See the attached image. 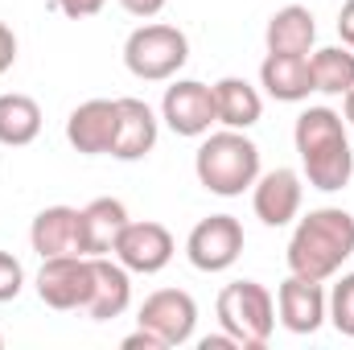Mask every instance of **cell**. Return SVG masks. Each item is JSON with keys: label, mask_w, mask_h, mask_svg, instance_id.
<instances>
[{"label": "cell", "mask_w": 354, "mask_h": 350, "mask_svg": "<svg viewBox=\"0 0 354 350\" xmlns=\"http://www.w3.org/2000/svg\"><path fill=\"white\" fill-rule=\"evenodd\" d=\"M292 145L301 157L305 181L322 194L346 190L354 177V153L346 136V120L334 107H305L292 124Z\"/></svg>", "instance_id": "obj_1"}, {"label": "cell", "mask_w": 354, "mask_h": 350, "mask_svg": "<svg viewBox=\"0 0 354 350\" xmlns=\"http://www.w3.org/2000/svg\"><path fill=\"white\" fill-rule=\"evenodd\" d=\"M354 256V214L342 206H322L309 210L288 239V272L305 276V280H330L342 272V264Z\"/></svg>", "instance_id": "obj_2"}, {"label": "cell", "mask_w": 354, "mask_h": 350, "mask_svg": "<svg viewBox=\"0 0 354 350\" xmlns=\"http://www.w3.org/2000/svg\"><path fill=\"white\" fill-rule=\"evenodd\" d=\"M194 174L202 181V190L218 198H239L260 177V145L239 128L206 132L194 153Z\"/></svg>", "instance_id": "obj_3"}, {"label": "cell", "mask_w": 354, "mask_h": 350, "mask_svg": "<svg viewBox=\"0 0 354 350\" xmlns=\"http://www.w3.org/2000/svg\"><path fill=\"white\" fill-rule=\"evenodd\" d=\"M218 326L239 342V350L268 347L276 330V297L260 280H235L218 293Z\"/></svg>", "instance_id": "obj_4"}, {"label": "cell", "mask_w": 354, "mask_h": 350, "mask_svg": "<svg viewBox=\"0 0 354 350\" xmlns=\"http://www.w3.org/2000/svg\"><path fill=\"white\" fill-rule=\"evenodd\" d=\"M185 62H189V37L165 21H149L132 29L124 42V66L140 83H169Z\"/></svg>", "instance_id": "obj_5"}, {"label": "cell", "mask_w": 354, "mask_h": 350, "mask_svg": "<svg viewBox=\"0 0 354 350\" xmlns=\"http://www.w3.org/2000/svg\"><path fill=\"white\" fill-rule=\"evenodd\" d=\"M91 288H95L91 256H50L37 268V297H41V305H50L58 313L87 309Z\"/></svg>", "instance_id": "obj_6"}, {"label": "cell", "mask_w": 354, "mask_h": 350, "mask_svg": "<svg viewBox=\"0 0 354 350\" xmlns=\"http://www.w3.org/2000/svg\"><path fill=\"white\" fill-rule=\"evenodd\" d=\"M243 227L235 214H210L202 219L189 239H185V256L198 272H227L231 264L243 256Z\"/></svg>", "instance_id": "obj_7"}, {"label": "cell", "mask_w": 354, "mask_h": 350, "mask_svg": "<svg viewBox=\"0 0 354 350\" xmlns=\"http://www.w3.org/2000/svg\"><path fill=\"white\" fill-rule=\"evenodd\" d=\"M161 120L169 124V132H177V136L202 140L218 124L214 87H206L198 79H174V87H165V99H161Z\"/></svg>", "instance_id": "obj_8"}, {"label": "cell", "mask_w": 354, "mask_h": 350, "mask_svg": "<svg viewBox=\"0 0 354 350\" xmlns=\"http://www.w3.org/2000/svg\"><path fill=\"white\" fill-rule=\"evenodd\" d=\"M136 322L161 338V347H185L194 338V326H198V305L185 288H157L145 297Z\"/></svg>", "instance_id": "obj_9"}, {"label": "cell", "mask_w": 354, "mask_h": 350, "mask_svg": "<svg viewBox=\"0 0 354 350\" xmlns=\"http://www.w3.org/2000/svg\"><path fill=\"white\" fill-rule=\"evenodd\" d=\"M174 252H177V243H174V235H169V227H161V223H153V219H145V223H132V219H128V227L120 231L111 256L124 264L128 272L157 276V272L169 268Z\"/></svg>", "instance_id": "obj_10"}, {"label": "cell", "mask_w": 354, "mask_h": 350, "mask_svg": "<svg viewBox=\"0 0 354 350\" xmlns=\"http://www.w3.org/2000/svg\"><path fill=\"white\" fill-rule=\"evenodd\" d=\"M276 313L288 334H317L322 322L330 317V297H326L322 280H305L292 272L276 288Z\"/></svg>", "instance_id": "obj_11"}, {"label": "cell", "mask_w": 354, "mask_h": 350, "mask_svg": "<svg viewBox=\"0 0 354 350\" xmlns=\"http://www.w3.org/2000/svg\"><path fill=\"white\" fill-rule=\"evenodd\" d=\"M115 128H120V107L115 99H87L66 116V140L75 153L83 157H111L115 145Z\"/></svg>", "instance_id": "obj_12"}, {"label": "cell", "mask_w": 354, "mask_h": 350, "mask_svg": "<svg viewBox=\"0 0 354 350\" xmlns=\"http://www.w3.org/2000/svg\"><path fill=\"white\" fill-rule=\"evenodd\" d=\"M301 198H305L301 174L297 169H284V165L260 174L256 185H252V206H256V219L264 227H288L301 214Z\"/></svg>", "instance_id": "obj_13"}, {"label": "cell", "mask_w": 354, "mask_h": 350, "mask_svg": "<svg viewBox=\"0 0 354 350\" xmlns=\"http://www.w3.org/2000/svg\"><path fill=\"white\" fill-rule=\"evenodd\" d=\"M115 107H120V128H115L111 157H115V161H145V157L157 149V132H161L157 111H153L145 99H136V95L115 99Z\"/></svg>", "instance_id": "obj_14"}, {"label": "cell", "mask_w": 354, "mask_h": 350, "mask_svg": "<svg viewBox=\"0 0 354 350\" xmlns=\"http://www.w3.org/2000/svg\"><path fill=\"white\" fill-rule=\"evenodd\" d=\"M79 206H46L37 210L33 227H29V248L50 260V256H83L79 248Z\"/></svg>", "instance_id": "obj_15"}, {"label": "cell", "mask_w": 354, "mask_h": 350, "mask_svg": "<svg viewBox=\"0 0 354 350\" xmlns=\"http://www.w3.org/2000/svg\"><path fill=\"white\" fill-rule=\"evenodd\" d=\"M128 227V206L120 198H95L79 214V248L83 256H111L120 231Z\"/></svg>", "instance_id": "obj_16"}, {"label": "cell", "mask_w": 354, "mask_h": 350, "mask_svg": "<svg viewBox=\"0 0 354 350\" xmlns=\"http://www.w3.org/2000/svg\"><path fill=\"white\" fill-rule=\"evenodd\" d=\"M95 260V288H91L87 313L95 322H115L132 305V272L115 256H91Z\"/></svg>", "instance_id": "obj_17"}, {"label": "cell", "mask_w": 354, "mask_h": 350, "mask_svg": "<svg viewBox=\"0 0 354 350\" xmlns=\"http://www.w3.org/2000/svg\"><path fill=\"white\" fill-rule=\"evenodd\" d=\"M260 87L276 103H305L313 95L309 54H268L260 62Z\"/></svg>", "instance_id": "obj_18"}, {"label": "cell", "mask_w": 354, "mask_h": 350, "mask_svg": "<svg viewBox=\"0 0 354 350\" xmlns=\"http://www.w3.org/2000/svg\"><path fill=\"white\" fill-rule=\"evenodd\" d=\"M268 54H313L317 42V21L305 4H284L268 17L264 29Z\"/></svg>", "instance_id": "obj_19"}, {"label": "cell", "mask_w": 354, "mask_h": 350, "mask_svg": "<svg viewBox=\"0 0 354 350\" xmlns=\"http://www.w3.org/2000/svg\"><path fill=\"white\" fill-rule=\"evenodd\" d=\"M214 111H218V124H223V128L248 132V128H256L260 116H264V95H260V87H252L248 79L227 75V79L214 83Z\"/></svg>", "instance_id": "obj_20"}, {"label": "cell", "mask_w": 354, "mask_h": 350, "mask_svg": "<svg viewBox=\"0 0 354 350\" xmlns=\"http://www.w3.org/2000/svg\"><path fill=\"white\" fill-rule=\"evenodd\" d=\"M41 136V107L33 95L8 91L0 95V145L8 149H25Z\"/></svg>", "instance_id": "obj_21"}, {"label": "cell", "mask_w": 354, "mask_h": 350, "mask_svg": "<svg viewBox=\"0 0 354 350\" xmlns=\"http://www.w3.org/2000/svg\"><path fill=\"white\" fill-rule=\"evenodd\" d=\"M313 71V91L322 95H346L354 87V50L351 46H326L309 54Z\"/></svg>", "instance_id": "obj_22"}, {"label": "cell", "mask_w": 354, "mask_h": 350, "mask_svg": "<svg viewBox=\"0 0 354 350\" xmlns=\"http://www.w3.org/2000/svg\"><path fill=\"white\" fill-rule=\"evenodd\" d=\"M342 338H354V272H342V280L330 288V317Z\"/></svg>", "instance_id": "obj_23"}, {"label": "cell", "mask_w": 354, "mask_h": 350, "mask_svg": "<svg viewBox=\"0 0 354 350\" xmlns=\"http://www.w3.org/2000/svg\"><path fill=\"white\" fill-rule=\"evenodd\" d=\"M25 288V268L12 252H0V305L4 301H17Z\"/></svg>", "instance_id": "obj_24"}, {"label": "cell", "mask_w": 354, "mask_h": 350, "mask_svg": "<svg viewBox=\"0 0 354 350\" xmlns=\"http://www.w3.org/2000/svg\"><path fill=\"white\" fill-rule=\"evenodd\" d=\"M58 12H66V17H75V21H83V17H95L107 0H50Z\"/></svg>", "instance_id": "obj_25"}, {"label": "cell", "mask_w": 354, "mask_h": 350, "mask_svg": "<svg viewBox=\"0 0 354 350\" xmlns=\"http://www.w3.org/2000/svg\"><path fill=\"white\" fill-rule=\"evenodd\" d=\"M12 62H17V33L0 21V75L12 71Z\"/></svg>", "instance_id": "obj_26"}, {"label": "cell", "mask_w": 354, "mask_h": 350, "mask_svg": "<svg viewBox=\"0 0 354 350\" xmlns=\"http://www.w3.org/2000/svg\"><path fill=\"white\" fill-rule=\"evenodd\" d=\"M165 4H169V0H120V8L132 12V17H140V21H153Z\"/></svg>", "instance_id": "obj_27"}, {"label": "cell", "mask_w": 354, "mask_h": 350, "mask_svg": "<svg viewBox=\"0 0 354 350\" xmlns=\"http://www.w3.org/2000/svg\"><path fill=\"white\" fill-rule=\"evenodd\" d=\"M124 350H165V347H161V338H157V334H149V330L140 326L136 334H128V338H124Z\"/></svg>", "instance_id": "obj_28"}, {"label": "cell", "mask_w": 354, "mask_h": 350, "mask_svg": "<svg viewBox=\"0 0 354 350\" xmlns=\"http://www.w3.org/2000/svg\"><path fill=\"white\" fill-rule=\"evenodd\" d=\"M338 37H342V46L354 50V0H346L342 12H338Z\"/></svg>", "instance_id": "obj_29"}, {"label": "cell", "mask_w": 354, "mask_h": 350, "mask_svg": "<svg viewBox=\"0 0 354 350\" xmlns=\"http://www.w3.org/2000/svg\"><path fill=\"white\" fill-rule=\"evenodd\" d=\"M198 347H202V350H239V342H235V338L223 330V334H210V338H202Z\"/></svg>", "instance_id": "obj_30"}, {"label": "cell", "mask_w": 354, "mask_h": 350, "mask_svg": "<svg viewBox=\"0 0 354 350\" xmlns=\"http://www.w3.org/2000/svg\"><path fill=\"white\" fill-rule=\"evenodd\" d=\"M342 120H346V124L354 128V87L342 95Z\"/></svg>", "instance_id": "obj_31"}, {"label": "cell", "mask_w": 354, "mask_h": 350, "mask_svg": "<svg viewBox=\"0 0 354 350\" xmlns=\"http://www.w3.org/2000/svg\"><path fill=\"white\" fill-rule=\"evenodd\" d=\"M0 347H4V334H0Z\"/></svg>", "instance_id": "obj_32"}]
</instances>
